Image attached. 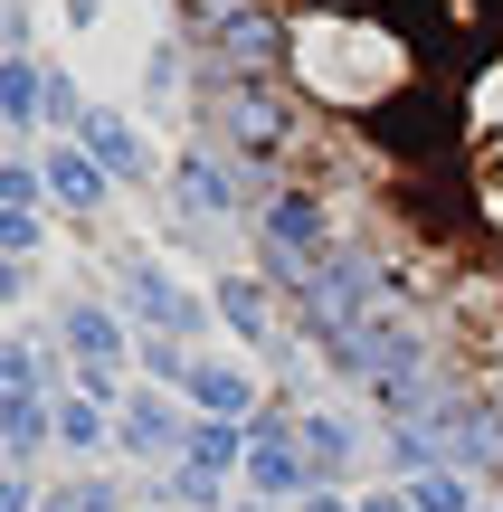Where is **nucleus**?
Here are the masks:
<instances>
[{"instance_id":"obj_1","label":"nucleus","mask_w":503,"mask_h":512,"mask_svg":"<svg viewBox=\"0 0 503 512\" xmlns=\"http://www.w3.org/2000/svg\"><path fill=\"white\" fill-rule=\"evenodd\" d=\"M276 228L503 408V0H190Z\"/></svg>"}]
</instances>
